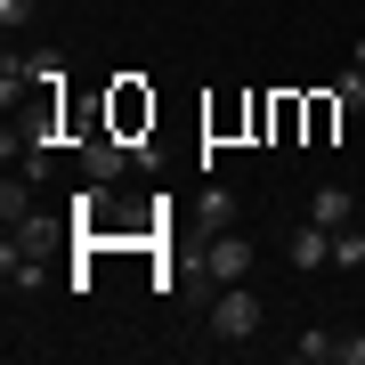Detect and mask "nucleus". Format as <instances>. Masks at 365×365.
I'll return each mask as SVG.
<instances>
[{
    "label": "nucleus",
    "instance_id": "obj_1",
    "mask_svg": "<svg viewBox=\"0 0 365 365\" xmlns=\"http://www.w3.org/2000/svg\"><path fill=\"white\" fill-rule=\"evenodd\" d=\"M252 333H260V292L227 284L220 300H211V341H252Z\"/></svg>",
    "mask_w": 365,
    "mask_h": 365
},
{
    "label": "nucleus",
    "instance_id": "obj_2",
    "mask_svg": "<svg viewBox=\"0 0 365 365\" xmlns=\"http://www.w3.org/2000/svg\"><path fill=\"white\" fill-rule=\"evenodd\" d=\"M203 268L211 276H220V284H244V276H252V244H244V235H211V244H203Z\"/></svg>",
    "mask_w": 365,
    "mask_h": 365
},
{
    "label": "nucleus",
    "instance_id": "obj_3",
    "mask_svg": "<svg viewBox=\"0 0 365 365\" xmlns=\"http://www.w3.org/2000/svg\"><path fill=\"white\" fill-rule=\"evenodd\" d=\"M284 260H292V268H309V276H317V268H333V227L300 220V227L284 235Z\"/></svg>",
    "mask_w": 365,
    "mask_h": 365
},
{
    "label": "nucleus",
    "instance_id": "obj_4",
    "mask_svg": "<svg viewBox=\"0 0 365 365\" xmlns=\"http://www.w3.org/2000/svg\"><path fill=\"white\" fill-rule=\"evenodd\" d=\"M81 170H90L98 187L122 179V170H130V146H122V138H90V146H81Z\"/></svg>",
    "mask_w": 365,
    "mask_h": 365
},
{
    "label": "nucleus",
    "instance_id": "obj_5",
    "mask_svg": "<svg viewBox=\"0 0 365 365\" xmlns=\"http://www.w3.org/2000/svg\"><path fill=\"white\" fill-rule=\"evenodd\" d=\"M309 220H317V227H349V220H357L349 187H317V195H309Z\"/></svg>",
    "mask_w": 365,
    "mask_h": 365
},
{
    "label": "nucleus",
    "instance_id": "obj_6",
    "mask_svg": "<svg viewBox=\"0 0 365 365\" xmlns=\"http://www.w3.org/2000/svg\"><path fill=\"white\" fill-rule=\"evenodd\" d=\"M292 357H300V365H333V357H341V333H300Z\"/></svg>",
    "mask_w": 365,
    "mask_h": 365
},
{
    "label": "nucleus",
    "instance_id": "obj_7",
    "mask_svg": "<svg viewBox=\"0 0 365 365\" xmlns=\"http://www.w3.org/2000/svg\"><path fill=\"white\" fill-rule=\"evenodd\" d=\"M333 268H365V227H333Z\"/></svg>",
    "mask_w": 365,
    "mask_h": 365
},
{
    "label": "nucleus",
    "instance_id": "obj_8",
    "mask_svg": "<svg viewBox=\"0 0 365 365\" xmlns=\"http://www.w3.org/2000/svg\"><path fill=\"white\" fill-rule=\"evenodd\" d=\"M203 220H211V235L235 227V195H227V187H211V195H203Z\"/></svg>",
    "mask_w": 365,
    "mask_h": 365
},
{
    "label": "nucleus",
    "instance_id": "obj_9",
    "mask_svg": "<svg viewBox=\"0 0 365 365\" xmlns=\"http://www.w3.org/2000/svg\"><path fill=\"white\" fill-rule=\"evenodd\" d=\"M333 98H341V114H365V66H357V73H341V81H333Z\"/></svg>",
    "mask_w": 365,
    "mask_h": 365
},
{
    "label": "nucleus",
    "instance_id": "obj_10",
    "mask_svg": "<svg viewBox=\"0 0 365 365\" xmlns=\"http://www.w3.org/2000/svg\"><path fill=\"white\" fill-rule=\"evenodd\" d=\"M25 73H33V81H66V57H57V49H41V57H25Z\"/></svg>",
    "mask_w": 365,
    "mask_h": 365
},
{
    "label": "nucleus",
    "instance_id": "obj_11",
    "mask_svg": "<svg viewBox=\"0 0 365 365\" xmlns=\"http://www.w3.org/2000/svg\"><path fill=\"white\" fill-rule=\"evenodd\" d=\"M0 25H9V33H16V25H33V0H0Z\"/></svg>",
    "mask_w": 365,
    "mask_h": 365
}]
</instances>
